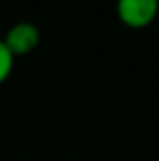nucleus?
Returning <instances> with one entry per match:
<instances>
[{
	"instance_id": "f257e3e1",
	"label": "nucleus",
	"mask_w": 159,
	"mask_h": 161,
	"mask_svg": "<svg viewBox=\"0 0 159 161\" xmlns=\"http://www.w3.org/2000/svg\"><path fill=\"white\" fill-rule=\"evenodd\" d=\"M159 13V0H116L118 21L131 28L142 30L150 26Z\"/></svg>"
},
{
	"instance_id": "f03ea898",
	"label": "nucleus",
	"mask_w": 159,
	"mask_h": 161,
	"mask_svg": "<svg viewBox=\"0 0 159 161\" xmlns=\"http://www.w3.org/2000/svg\"><path fill=\"white\" fill-rule=\"evenodd\" d=\"M41 40V32L40 28L34 25V23H28V21H21L17 25H13L6 36L2 38L4 45L8 47V51L13 54V56H26L30 54Z\"/></svg>"
},
{
	"instance_id": "7ed1b4c3",
	"label": "nucleus",
	"mask_w": 159,
	"mask_h": 161,
	"mask_svg": "<svg viewBox=\"0 0 159 161\" xmlns=\"http://www.w3.org/2000/svg\"><path fill=\"white\" fill-rule=\"evenodd\" d=\"M13 64H15V56L8 51L4 41L0 40V84H4L9 79V75L13 71Z\"/></svg>"
}]
</instances>
